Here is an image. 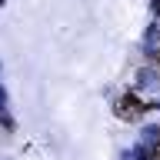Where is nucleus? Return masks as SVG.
Here are the masks:
<instances>
[{
    "label": "nucleus",
    "instance_id": "f257e3e1",
    "mask_svg": "<svg viewBox=\"0 0 160 160\" xmlns=\"http://www.w3.org/2000/svg\"><path fill=\"white\" fill-rule=\"evenodd\" d=\"M117 113H120L123 120H137L140 113H143V103H140L137 97H130V93H127V97L117 100Z\"/></svg>",
    "mask_w": 160,
    "mask_h": 160
}]
</instances>
